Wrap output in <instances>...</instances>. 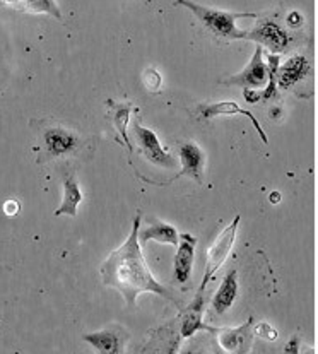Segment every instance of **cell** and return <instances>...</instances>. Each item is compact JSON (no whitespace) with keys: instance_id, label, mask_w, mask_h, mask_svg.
<instances>
[{"instance_id":"cell-1","label":"cell","mask_w":318,"mask_h":354,"mask_svg":"<svg viewBox=\"0 0 318 354\" xmlns=\"http://www.w3.org/2000/svg\"><path fill=\"white\" fill-rule=\"evenodd\" d=\"M139 226L140 214L137 212L129 240L120 248L111 252L103 262V266L100 267L104 286L115 288V290L120 291L125 296L129 305H135L137 296L146 291L156 292L162 298L173 299L171 292L154 279L146 260L142 257L139 243Z\"/></svg>"},{"instance_id":"cell-2","label":"cell","mask_w":318,"mask_h":354,"mask_svg":"<svg viewBox=\"0 0 318 354\" xmlns=\"http://www.w3.org/2000/svg\"><path fill=\"white\" fill-rule=\"evenodd\" d=\"M180 6L189 7L191 12L202 21L205 28L212 32L214 36L221 39H241L247 38L248 31H241L236 26V19H243V17H259L256 14L248 12H227V10H218L212 7L198 6V3L190 2V0H176Z\"/></svg>"},{"instance_id":"cell-3","label":"cell","mask_w":318,"mask_h":354,"mask_svg":"<svg viewBox=\"0 0 318 354\" xmlns=\"http://www.w3.org/2000/svg\"><path fill=\"white\" fill-rule=\"evenodd\" d=\"M240 216L233 219L230 226L226 230H223L219 233V236L216 238V241L212 243V247L207 250V259H205V272L204 277H202V283L198 286V292H204L205 286L209 284V281L212 279L216 272L219 270V267L223 266L224 260L227 259L230 252L233 250L234 240H236V233H238V226H240Z\"/></svg>"},{"instance_id":"cell-4","label":"cell","mask_w":318,"mask_h":354,"mask_svg":"<svg viewBox=\"0 0 318 354\" xmlns=\"http://www.w3.org/2000/svg\"><path fill=\"white\" fill-rule=\"evenodd\" d=\"M247 39H254L260 46H267L272 53L286 52L291 36L272 19H260L254 31L247 32Z\"/></svg>"},{"instance_id":"cell-5","label":"cell","mask_w":318,"mask_h":354,"mask_svg":"<svg viewBox=\"0 0 318 354\" xmlns=\"http://www.w3.org/2000/svg\"><path fill=\"white\" fill-rule=\"evenodd\" d=\"M132 132L140 153L146 156L147 161H151L153 165L162 166V168H173V166H175V160L162 149L156 133H154L153 130L140 127L139 124H133Z\"/></svg>"},{"instance_id":"cell-6","label":"cell","mask_w":318,"mask_h":354,"mask_svg":"<svg viewBox=\"0 0 318 354\" xmlns=\"http://www.w3.org/2000/svg\"><path fill=\"white\" fill-rule=\"evenodd\" d=\"M263 50L262 46L256 45L254 57H252L250 64L240 72V74L233 75L227 81H224L226 84H233V86H241L245 89H259L263 88L269 81V71H267V65L263 64Z\"/></svg>"},{"instance_id":"cell-7","label":"cell","mask_w":318,"mask_h":354,"mask_svg":"<svg viewBox=\"0 0 318 354\" xmlns=\"http://www.w3.org/2000/svg\"><path fill=\"white\" fill-rule=\"evenodd\" d=\"M195 245H197V238L191 236L190 233H180L178 234V245H176V255H175V281L178 284L189 283L191 267H194V255H195Z\"/></svg>"},{"instance_id":"cell-8","label":"cell","mask_w":318,"mask_h":354,"mask_svg":"<svg viewBox=\"0 0 318 354\" xmlns=\"http://www.w3.org/2000/svg\"><path fill=\"white\" fill-rule=\"evenodd\" d=\"M310 74V62L305 55H292L281 67H277V86L283 89L292 88Z\"/></svg>"},{"instance_id":"cell-9","label":"cell","mask_w":318,"mask_h":354,"mask_svg":"<svg viewBox=\"0 0 318 354\" xmlns=\"http://www.w3.org/2000/svg\"><path fill=\"white\" fill-rule=\"evenodd\" d=\"M178 154L180 160H182V171L175 178H182V176L189 175L190 178L202 183V169H204L205 156L200 147L194 142H185L180 146Z\"/></svg>"},{"instance_id":"cell-10","label":"cell","mask_w":318,"mask_h":354,"mask_svg":"<svg viewBox=\"0 0 318 354\" xmlns=\"http://www.w3.org/2000/svg\"><path fill=\"white\" fill-rule=\"evenodd\" d=\"M202 313H204V292H197L194 303L182 313L180 319V337H191L197 330L216 332L212 327H207L202 322Z\"/></svg>"},{"instance_id":"cell-11","label":"cell","mask_w":318,"mask_h":354,"mask_svg":"<svg viewBox=\"0 0 318 354\" xmlns=\"http://www.w3.org/2000/svg\"><path fill=\"white\" fill-rule=\"evenodd\" d=\"M43 142H45V151L50 154V158H59L75 149L77 137L60 127H52L43 136Z\"/></svg>"},{"instance_id":"cell-12","label":"cell","mask_w":318,"mask_h":354,"mask_svg":"<svg viewBox=\"0 0 318 354\" xmlns=\"http://www.w3.org/2000/svg\"><path fill=\"white\" fill-rule=\"evenodd\" d=\"M238 295V277H236V270L231 269L227 270V274L224 276L221 288H219L216 296L212 298V310H214L218 315H223L224 312L233 306L234 299H236Z\"/></svg>"},{"instance_id":"cell-13","label":"cell","mask_w":318,"mask_h":354,"mask_svg":"<svg viewBox=\"0 0 318 354\" xmlns=\"http://www.w3.org/2000/svg\"><path fill=\"white\" fill-rule=\"evenodd\" d=\"M200 113L204 118H212L216 115H243V117L250 118L254 127L256 129V132L260 133V139L267 144V136L263 132V129L260 127L259 120L250 113L248 110H243V108L238 106L236 103H231V101H224V103H216V104H202L200 106Z\"/></svg>"},{"instance_id":"cell-14","label":"cell","mask_w":318,"mask_h":354,"mask_svg":"<svg viewBox=\"0 0 318 354\" xmlns=\"http://www.w3.org/2000/svg\"><path fill=\"white\" fill-rule=\"evenodd\" d=\"M139 238L140 243H146V241L149 240H156L159 243H168L173 245V247L178 245V231H176L171 225L159 223L156 219H153V226L139 231Z\"/></svg>"},{"instance_id":"cell-15","label":"cell","mask_w":318,"mask_h":354,"mask_svg":"<svg viewBox=\"0 0 318 354\" xmlns=\"http://www.w3.org/2000/svg\"><path fill=\"white\" fill-rule=\"evenodd\" d=\"M82 202V192L79 189L77 182H75L74 176H67L64 182V201L62 205L55 211V216L68 214L72 218L77 216V205Z\"/></svg>"},{"instance_id":"cell-16","label":"cell","mask_w":318,"mask_h":354,"mask_svg":"<svg viewBox=\"0 0 318 354\" xmlns=\"http://www.w3.org/2000/svg\"><path fill=\"white\" fill-rule=\"evenodd\" d=\"M82 339H84L86 342H89L93 348H96V351L103 354L122 353L120 337H118L117 332L113 330H103V332H96V334H88Z\"/></svg>"},{"instance_id":"cell-17","label":"cell","mask_w":318,"mask_h":354,"mask_svg":"<svg viewBox=\"0 0 318 354\" xmlns=\"http://www.w3.org/2000/svg\"><path fill=\"white\" fill-rule=\"evenodd\" d=\"M110 106H113V122H115V127H117L120 136H124V142L125 146L129 147V151H132V146L129 142V136H127V125H129V115L132 106L130 104H113L110 103Z\"/></svg>"},{"instance_id":"cell-18","label":"cell","mask_w":318,"mask_h":354,"mask_svg":"<svg viewBox=\"0 0 318 354\" xmlns=\"http://www.w3.org/2000/svg\"><path fill=\"white\" fill-rule=\"evenodd\" d=\"M252 322H254V319H250L247 324L241 325V327L233 328V330H231V328H226V330L219 332V341H221V344L226 348V351H238L236 346L243 341L245 328L250 327Z\"/></svg>"},{"instance_id":"cell-19","label":"cell","mask_w":318,"mask_h":354,"mask_svg":"<svg viewBox=\"0 0 318 354\" xmlns=\"http://www.w3.org/2000/svg\"><path fill=\"white\" fill-rule=\"evenodd\" d=\"M144 84H146L149 91H156L159 86H161V77H159V74L154 68H147L144 72Z\"/></svg>"},{"instance_id":"cell-20","label":"cell","mask_w":318,"mask_h":354,"mask_svg":"<svg viewBox=\"0 0 318 354\" xmlns=\"http://www.w3.org/2000/svg\"><path fill=\"white\" fill-rule=\"evenodd\" d=\"M256 332H259L260 335H265V337L270 339V341L277 337V332L274 330L272 327H269V325H267V324H260L259 327H256Z\"/></svg>"},{"instance_id":"cell-21","label":"cell","mask_w":318,"mask_h":354,"mask_svg":"<svg viewBox=\"0 0 318 354\" xmlns=\"http://www.w3.org/2000/svg\"><path fill=\"white\" fill-rule=\"evenodd\" d=\"M3 212H6L7 216H16L17 212H19V202L7 201L6 204H3Z\"/></svg>"},{"instance_id":"cell-22","label":"cell","mask_w":318,"mask_h":354,"mask_svg":"<svg viewBox=\"0 0 318 354\" xmlns=\"http://www.w3.org/2000/svg\"><path fill=\"white\" fill-rule=\"evenodd\" d=\"M298 335H292V339L289 341V344L286 346V349H284V353H291V354H298L299 349H298Z\"/></svg>"},{"instance_id":"cell-23","label":"cell","mask_w":318,"mask_h":354,"mask_svg":"<svg viewBox=\"0 0 318 354\" xmlns=\"http://www.w3.org/2000/svg\"><path fill=\"white\" fill-rule=\"evenodd\" d=\"M301 16H299L298 12H291L289 14V17H288V24L289 26H292V28H299L301 26Z\"/></svg>"},{"instance_id":"cell-24","label":"cell","mask_w":318,"mask_h":354,"mask_svg":"<svg viewBox=\"0 0 318 354\" xmlns=\"http://www.w3.org/2000/svg\"><path fill=\"white\" fill-rule=\"evenodd\" d=\"M270 202H272V204H277V202L281 201V194L279 192H274V194H270Z\"/></svg>"}]
</instances>
